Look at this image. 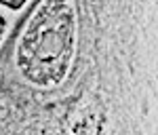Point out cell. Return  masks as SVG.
<instances>
[{"mask_svg":"<svg viewBox=\"0 0 158 135\" xmlns=\"http://www.w3.org/2000/svg\"><path fill=\"white\" fill-rule=\"evenodd\" d=\"M78 30L76 0H36L15 40L17 76L36 91L63 86L74 70Z\"/></svg>","mask_w":158,"mask_h":135,"instance_id":"obj_1","label":"cell"},{"mask_svg":"<svg viewBox=\"0 0 158 135\" xmlns=\"http://www.w3.org/2000/svg\"><path fill=\"white\" fill-rule=\"evenodd\" d=\"M30 4V0H0V9L6 13H19Z\"/></svg>","mask_w":158,"mask_h":135,"instance_id":"obj_3","label":"cell"},{"mask_svg":"<svg viewBox=\"0 0 158 135\" xmlns=\"http://www.w3.org/2000/svg\"><path fill=\"white\" fill-rule=\"evenodd\" d=\"M11 27H13V21H11V17H9V13L0 9V49L4 47L6 38L11 34Z\"/></svg>","mask_w":158,"mask_h":135,"instance_id":"obj_2","label":"cell"}]
</instances>
